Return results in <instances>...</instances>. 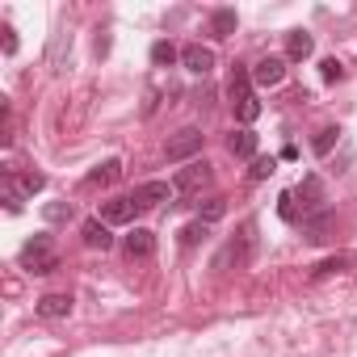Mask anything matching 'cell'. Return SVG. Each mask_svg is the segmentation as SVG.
<instances>
[{
    "instance_id": "22",
    "label": "cell",
    "mask_w": 357,
    "mask_h": 357,
    "mask_svg": "<svg viewBox=\"0 0 357 357\" xmlns=\"http://www.w3.org/2000/svg\"><path fill=\"white\" fill-rule=\"evenodd\" d=\"M9 172H13V168H9ZM13 176H17V185L26 190V198H34V194L47 185V176H43V172H13Z\"/></svg>"
},
{
    "instance_id": "5",
    "label": "cell",
    "mask_w": 357,
    "mask_h": 357,
    "mask_svg": "<svg viewBox=\"0 0 357 357\" xmlns=\"http://www.w3.org/2000/svg\"><path fill=\"white\" fill-rule=\"evenodd\" d=\"M202 139H206V135H202L198 126H185V130H176V135L168 139L164 155H168L172 164H190V160H194V155L202 151Z\"/></svg>"
},
{
    "instance_id": "21",
    "label": "cell",
    "mask_w": 357,
    "mask_h": 357,
    "mask_svg": "<svg viewBox=\"0 0 357 357\" xmlns=\"http://www.w3.org/2000/svg\"><path fill=\"white\" fill-rule=\"evenodd\" d=\"M336 143H340V126H324V130L315 135V143H311V151H315V155H328V151H332Z\"/></svg>"
},
{
    "instance_id": "17",
    "label": "cell",
    "mask_w": 357,
    "mask_h": 357,
    "mask_svg": "<svg viewBox=\"0 0 357 357\" xmlns=\"http://www.w3.org/2000/svg\"><path fill=\"white\" fill-rule=\"evenodd\" d=\"M236 34V9H215L211 13V38H231Z\"/></svg>"
},
{
    "instance_id": "14",
    "label": "cell",
    "mask_w": 357,
    "mask_h": 357,
    "mask_svg": "<svg viewBox=\"0 0 357 357\" xmlns=\"http://www.w3.org/2000/svg\"><path fill=\"white\" fill-rule=\"evenodd\" d=\"M303 236H307V244H324L332 236V211H319V215L303 219Z\"/></svg>"
},
{
    "instance_id": "23",
    "label": "cell",
    "mask_w": 357,
    "mask_h": 357,
    "mask_svg": "<svg viewBox=\"0 0 357 357\" xmlns=\"http://www.w3.org/2000/svg\"><path fill=\"white\" fill-rule=\"evenodd\" d=\"M223 215H227V198H211V202L198 211V219H202V223H219Z\"/></svg>"
},
{
    "instance_id": "2",
    "label": "cell",
    "mask_w": 357,
    "mask_h": 357,
    "mask_svg": "<svg viewBox=\"0 0 357 357\" xmlns=\"http://www.w3.org/2000/svg\"><path fill=\"white\" fill-rule=\"evenodd\" d=\"M22 269H26V273H38V278H47V273L59 269V252H55V240H51L47 231H38L34 240H26V248H22Z\"/></svg>"
},
{
    "instance_id": "1",
    "label": "cell",
    "mask_w": 357,
    "mask_h": 357,
    "mask_svg": "<svg viewBox=\"0 0 357 357\" xmlns=\"http://www.w3.org/2000/svg\"><path fill=\"white\" fill-rule=\"evenodd\" d=\"M227 97H231V109H236V118H240L244 126L261 118V101H257V93H252V72H248V68H236V72H231Z\"/></svg>"
},
{
    "instance_id": "6",
    "label": "cell",
    "mask_w": 357,
    "mask_h": 357,
    "mask_svg": "<svg viewBox=\"0 0 357 357\" xmlns=\"http://www.w3.org/2000/svg\"><path fill=\"white\" fill-rule=\"evenodd\" d=\"M294 198H303V219H311V215L328 211V194H324V181H319L315 172H311V176H303V181H298Z\"/></svg>"
},
{
    "instance_id": "29",
    "label": "cell",
    "mask_w": 357,
    "mask_h": 357,
    "mask_svg": "<svg viewBox=\"0 0 357 357\" xmlns=\"http://www.w3.org/2000/svg\"><path fill=\"white\" fill-rule=\"evenodd\" d=\"M336 269H344V257H332V261L315 265V278H328V273H336Z\"/></svg>"
},
{
    "instance_id": "10",
    "label": "cell",
    "mask_w": 357,
    "mask_h": 357,
    "mask_svg": "<svg viewBox=\"0 0 357 357\" xmlns=\"http://www.w3.org/2000/svg\"><path fill=\"white\" fill-rule=\"evenodd\" d=\"M122 248H126L130 261H147V257L155 252V236H151L147 227H130V236L122 240Z\"/></svg>"
},
{
    "instance_id": "24",
    "label": "cell",
    "mask_w": 357,
    "mask_h": 357,
    "mask_svg": "<svg viewBox=\"0 0 357 357\" xmlns=\"http://www.w3.org/2000/svg\"><path fill=\"white\" fill-rule=\"evenodd\" d=\"M206 236H211V223H202V219H198V223H190V227L181 231V244H185V248H194V244H202Z\"/></svg>"
},
{
    "instance_id": "4",
    "label": "cell",
    "mask_w": 357,
    "mask_h": 357,
    "mask_svg": "<svg viewBox=\"0 0 357 357\" xmlns=\"http://www.w3.org/2000/svg\"><path fill=\"white\" fill-rule=\"evenodd\" d=\"M252 252H257V219H244L240 223V236L227 244V252L219 257V269L227 265V261H236V269H244L248 261H252Z\"/></svg>"
},
{
    "instance_id": "9",
    "label": "cell",
    "mask_w": 357,
    "mask_h": 357,
    "mask_svg": "<svg viewBox=\"0 0 357 357\" xmlns=\"http://www.w3.org/2000/svg\"><path fill=\"white\" fill-rule=\"evenodd\" d=\"M135 215H139V206H135L130 198H109V202H101V223H109V227H126V223H135Z\"/></svg>"
},
{
    "instance_id": "19",
    "label": "cell",
    "mask_w": 357,
    "mask_h": 357,
    "mask_svg": "<svg viewBox=\"0 0 357 357\" xmlns=\"http://www.w3.org/2000/svg\"><path fill=\"white\" fill-rule=\"evenodd\" d=\"M0 190H5V206H9L13 215L26 206V190L17 185V176H13V172H5V185H0Z\"/></svg>"
},
{
    "instance_id": "18",
    "label": "cell",
    "mask_w": 357,
    "mask_h": 357,
    "mask_svg": "<svg viewBox=\"0 0 357 357\" xmlns=\"http://www.w3.org/2000/svg\"><path fill=\"white\" fill-rule=\"evenodd\" d=\"M122 176V164L118 160H105V164H97L93 172H89V185H114Z\"/></svg>"
},
{
    "instance_id": "15",
    "label": "cell",
    "mask_w": 357,
    "mask_h": 357,
    "mask_svg": "<svg viewBox=\"0 0 357 357\" xmlns=\"http://www.w3.org/2000/svg\"><path fill=\"white\" fill-rule=\"evenodd\" d=\"M34 311H38L43 319H63V315L72 311V294H43V298L34 303Z\"/></svg>"
},
{
    "instance_id": "11",
    "label": "cell",
    "mask_w": 357,
    "mask_h": 357,
    "mask_svg": "<svg viewBox=\"0 0 357 357\" xmlns=\"http://www.w3.org/2000/svg\"><path fill=\"white\" fill-rule=\"evenodd\" d=\"M181 63H185L194 76H206V72L215 68V51H211V47H202V43H190V47L181 51Z\"/></svg>"
},
{
    "instance_id": "7",
    "label": "cell",
    "mask_w": 357,
    "mask_h": 357,
    "mask_svg": "<svg viewBox=\"0 0 357 357\" xmlns=\"http://www.w3.org/2000/svg\"><path fill=\"white\" fill-rule=\"evenodd\" d=\"M172 198V185L168 181H143V185H135V194H130V202L139 206V211H151V206H160V202H168Z\"/></svg>"
},
{
    "instance_id": "12",
    "label": "cell",
    "mask_w": 357,
    "mask_h": 357,
    "mask_svg": "<svg viewBox=\"0 0 357 357\" xmlns=\"http://www.w3.org/2000/svg\"><path fill=\"white\" fill-rule=\"evenodd\" d=\"M80 236H84V248H93V252H105V248H114V236H109V223H101V219H84V227H80Z\"/></svg>"
},
{
    "instance_id": "8",
    "label": "cell",
    "mask_w": 357,
    "mask_h": 357,
    "mask_svg": "<svg viewBox=\"0 0 357 357\" xmlns=\"http://www.w3.org/2000/svg\"><path fill=\"white\" fill-rule=\"evenodd\" d=\"M286 80V59L282 55H265L257 68H252V84H261V89H273V84H282Z\"/></svg>"
},
{
    "instance_id": "27",
    "label": "cell",
    "mask_w": 357,
    "mask_h": 357,
    "mask_svg": "<svg viewBox=\"0 0 357 357\" xmlns=\"http://www.w3.org/2000/svg\"><path fill=\"white\" fill-rule=\"evenodd\" d=\"M278 215H282L286 223H298V206H294V194H282V198H278Z\"/></svg>"
},
{
    "instance_id": "16",
    "label": "cell",
    "mask_w": 357,
    "mask_h": 357,
    "mask_svg": "<svg viewBox=\"0 0 357 357\" xmlns=\"http://www.w3.org/2000/svg\"><path fill=\"white\" fill-rule=\"evenodd\" d=\"M227 151H231V155H240V160H252V155H257V135H252L248 126H244V130H236V135L227 139Z\"/></svg>"
},
{
    "instance_id": "3",
    "label": "cell",
    "mask_w": 357,
    "mask_h": 357,
    "mask_svg": "<svg viewBox=\"0 0 357 357\" xmlns=\"http://www.w3.org/2000/svg\"><path fill=\"white\" fill-rule=\"evenodd\" d=\"M211 181H215L211 164H206V160H190L185 168H176V176H172V190H176V194H190V198H194V194H202Z\"/></svg>"
},
{
    "instance_id": "26",
    "label": "cell",
    "mask_w": 357,
    "mask_h": 357,
    "mask_svg": "<svg viewBox=\"0 0 357 357\" xmlns=\"http://www.w3.org/2000/svg\"><path fill=\"white\" fill-rule=\"evenodd\" d=\"M319 76H324L328 84H336V80L344 76V63H340V59H324V63H319Z\"/></svg>"
},
{
    "instance_id": "28",
    "label": "cell",
    "mask_w": 357,
    "mask_h": 357,
    "mask_svg": "<svg viewBox=\"0 0 357 357\" xmlns=\"http://www.w3.org/2000/svg\"><path fill=\"white\" fill-rule=\"evenodd\" d=\"M273 168H278V160H273V155H269V160H252V172H248V176H252V181H265Z\"/></svg>"
},
{
    "instance_id": "13",
    "label": "cell",
    "mask_w": 357,
    "mask_h": 357,
    "mask_svg": "<svg viewBox=\"0 0 357 357\" xmlns=\"http://www.w3.org/2000/svg\"><path fill=\"white\" fill-rule=\"evenodd\" d=\"M311 51H315V38H311L307 30H290V34H286V59L303 63V59H311Z\"/></svg>"
},
{
    "instance_id": "30",
    "label": "cell",
    "mask_w": 357,
    "mask_h": 357,
    "mask_svg": "<svg viewBox=\"0 0 357 357\" xmlns=\"http://www.w3.org/2000/svg\"><path fill=\"white\" fill-rule=\"evenodd\" d=\"M0 34H5V55H13V51H17V30H13V26H5Z\"/></svg>"
},
{
    "instance_id": "20",
    "label": "cell",
    "mask_w": 357,
    "mask_h": 357,
    "mask_svg": "<svg viewBox=\"0 0 357 357\" xmlns=\"http://www.w3.org/2000/svg\"><path fill=\"white\" fill-rule=\"evenodd\" d=\"M176 59H181V51H176L168 38H160V43L151 47V63H155V68H172Z\"/></svg>"
},
{
    "instance_id": "25",
    "label": "cell",
    "mask_w": 357,
    "mask_h": 357,
    "mask_svg": "<svg viewBox=\"0 0 357 357\" xmlns=\"http://www.w3.org/2000/svg\"><path fill=\"white\" fill-rule=\"evenodd\" d=\"M43 215H47L51 223H68L76 211H72V202H51V206H43Z\"/></svg>"
}]
</instances>
